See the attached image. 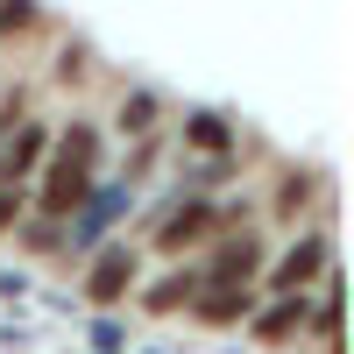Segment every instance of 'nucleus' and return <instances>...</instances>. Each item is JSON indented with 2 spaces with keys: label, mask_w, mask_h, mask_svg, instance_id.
Segmentation results:
<instances>
[{
  "label": "nucleus",
  "mask_w": 354,
  "mask_h": 354,
  "mask_svg": "<svg viewBox=\"0 0 354 354\" xmlns=\"http://www.w3.org/2000/svg\"><path fill=\"white\" fill-rule=\"evenodd\" d=\"M85 71H93V50H85L78 36H71V43H57V64H50V78H57V85H78Z\"/></svg>",
  "instance_id": "14"
},
{
  "label": "nucleus",
  "mask_w": 354,
  "mask_h": 354,
  "mask_svg": "<svg viewBox=\"0 0 354 354\" xmlns=\"http://www.w3.org/2000/svg\"><path fill=\"white\" fill-rule=\"evenodd\" d=\"M113 128H121L128 142L135 135H156L163 128V93H156V85H128V93L113 100Z\"/></svg>",
  "instance_id": "10"
},
{
  "label": "nucleus",
  "mask_w": 354,
  "mask_h": 354,
  "mask_svg": "<svg viewBox=\"0 0 354 354\" xmlns=\"http://www.w3.org/2000/svg\"><path fill=\"white\" fill-rule=\"evenodd\" d=\"M15 220H21V185H0V241L15 234Z\"/></svg>",
  "instance_id": "16"
},
{
  "label": "nucleus",
  "mask_w": 354,
  "mask_h": 354,
  "mask_svg": "<svg viewBox=\"0 0 354 354\" xmlns=\"http://www.w3.org/2000/svg\"><path fill=\"white\" fill-rule=\"evenodd\" d=\"M15 241H21V255H64V220H57V213L15 220Z\"/></svg>",
  "instance_id": "12"
},
{
  "label": "nucleus",
  "mask_w": 354,
  "mask_h": 354,
  "mask_svg": "<svg viewBox=\"0 0 354 354\" xmlns=\"http://www.w3.org/2000/svg\"><path fill=\"white\" fill-rule=\"evenodd\" d=\"M142 290V312H149V319H170V312H185L192 305V290H198V262H177V270H163L156 283H135Z\"/></svg>",
  "instance_id": "9"
},
{
  "label": "nucleus",
  "mask_w": 354,
  "mask_h": 354,
  "mask_svg": "<svg viewBox=\"0 0 354 354\" xmlns=\"http://www.w3.org/2000/svg\"><path fill=\"white\" fill-rule=\"evenodd\" d=\"M319 192H326V185H319V170H283L277 192H270V213H277L283 227H298L312 205H319Z\"/></svg>",
  "instance_id": "11"
},
{
  "label": "nucleus",
  "mask_w": 354,
  "mask_h": 354,
  "mask_svg": "<svg viewBox=\"0 0 354 354\" xmlns=\"http://www.w3.org/2000/svg\"><path fill=\"white\" fill-rule=\"evenodd\" d=\"M227 220H241V205H220V198H205V192H177L163 213H156L149 241H156V255H185V248H205Z\"/></svg>",
  "instance_id": "1"
},
{
  "label": "nucleus",
  "mask_w": 354,
  "mask_h": 354,
  "mask_svg": "<svg viewBox=\"0 0 354 354\" xmlns=\"http://www.w3.org/2000/svg\"><path fill=\"white\" fill-rule=\"evenodd\" d=\"M21 113H28V85H15V93L0 100V142H8V128L21 121Z\"/></svg>",
  "instance_id": "17"
},
{
  "label": "nucleus",
  "mask_w": 354,
  "mask_h": 354,
  "mask_svg": "<svg viewBox=\"0 0 354 354\" xmlns=\"http://www.w3.org/2000/svg\"><path fill=\"white\" fill-rule=\"evenodd\" d=\"M85 333H93V347H121V340H128V326H121L113 312H93V326H85Z\"/></svg>",
  "instance_id": "15"
},
{
  "label": "nucleus",
  "mask_w": 354,
  "mask_h": 354,
  "mask_svg": "<svg viewBox=\"0 0 354 354\" xmlns=\"http://www.w3.org/2000/svg\"><path fill=\"white\" fill-rule=\"evenodd\" d=\"M255 298H262V283H198L185 312L198 319L205 333H227V326H241V319L255 312Z\"/></svg>",
  "instance_id": "6"
},
{
  "label": "nucleus",
  "mask_w": 354,
  "mask_h": 354,
  "mask_svg": "<svg viewBox=\"0 0 354 354\" xmlns=\"http://www.w3.org/2000/svg\"><path fill=\"white\" fill-rule=\"evenodd\" d=\"M177 135H185V149H192V156H227L234 142H241V135H234V121H227L220 106H185Z\"/></svg>",
  "instance_id": "8"
},
{
  "label": "nucleus",
  "mask_w": 354,
  "mask_h": 354,
  "mask_svg": "<svg viewBox=\"0 0 354 354\" xmlns=\"http://www.w3.org/2000/svg\"><path fill=\"white\" fill-rule=\"evenodd\" d=\"M43 149H50V121L43 113H21V121L8 128V149H0V185H28L36 163H43Z\"/></svg>",
  "instance_id": "7"
},
{
  "label": "nucleus",
  "mask_w": 354,
  "mask_h": 354,
  "mask_svg": "<svg viewBox=\"0 0 354 354\" xmlns=\"http://www.w3.org/2000/svg\"><path fill=\"white\" fill-rule=\"evenodd\" d=\"M262 262H270V234L227 220V227L213 234V255L198 262V283H255Z\"/></svg>",
  "instance_id": "3"
},
{
  "label": "nucleus",
  "mask_w": 354,
  "mask_h": 354,
  "mask_svg": "<svg viewBox=\"0 0 354 354\" xmlns=\"http://www.w3.org/2000/svg\"><path fill=\"white\" fill-rule=\"evenodd\" d=\"M326 262H333V227L319 220V227H305L283 255H270V262H262V277H255V283H262V290H312Z\"/></svg>",
  "instance_id": "4"
},
{
  "label": "nucleus",
  "mask_w": 354,
  "mask_h": 354,
  "mask_svg": "<svg viewBox=\"0 0 354 354\" xmlns=\"http://www.w3.org/2000/svg\"><path fill=\"white\" fill-rule=\"evenodd\" d=\"M305 305H312L305 290H262L241 326H248V340H262V347H283V340L305 333Z\"/></svg>",
  "instance_id": "5"
},
{
  "label": "nucleus",
  "mask_w": 354,
  "mask_h": 354,
  "mask_svg": "<svg viewBox=\"0 0 354 354\" xmlns=\"http://www.w3.org/2000/svg\"><path fill=\"white\" fill-rule=\"evenodd\" d=\"M50 15H43V0H0V43L8 36H36Z\"/></svg>",
  "instance_id": "13"
},
{
  "label": "nucleus",
  "mask_w": 354,
  "mask_h": 354,
  "mask_svg": "<svg viewBox=\"0 0 354 354\" xmlns=\"http://www.w3.org/2000/svg\"><path fill=\"white\" fill-rule=\"evenodd\" d=\"M85 262V305H93V312H113V305H128V290L142 283V255H135V241H113V234H106V241L93 248V255H78Z\"/></svg>",
  "instance_id": "2"
}]
</instances>
